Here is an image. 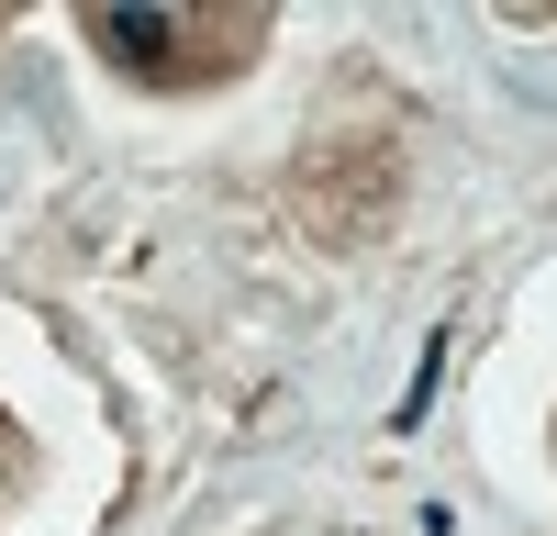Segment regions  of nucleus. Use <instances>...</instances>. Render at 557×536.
I'll list each match as a JSON object with an SVG mask.
<instances>
[{
  "instance_id": "f257e3e1",
  "label": "nucleus",
  "mask_w": 557,
  "mask_h": 536,
  "mask_svg": "<svg viewBox=\"0 0 557 536\" xmlns=\"http://www.w3.org/2000/svg\"><path fill=\"white\" fill-rule=\"evenodd\" d=\"M78 34L146 89H212V78L257 68L268 12H78Z\"/></svg>"
},
{
  "instance_id": "f03ea898",
  "label": "nucleus",
  "mask_w": 557,
  "mask_h": 536,
  "mask_svg": "<svg viewBox=\"0 0 557 536\" xmlns=\"http://www.w3.org/2000/svg\"><path fill=\"white\" fill-rule=\"evenodd\" d=\"M23 470V436H12V414H0V480H12Z\"/></svg>"
}]
</instances>
